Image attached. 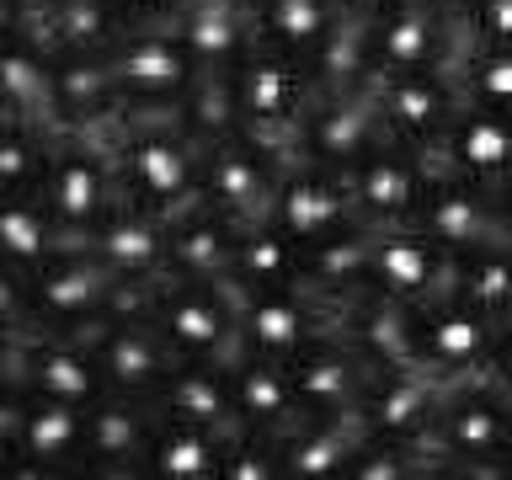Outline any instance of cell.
I'll return each instance as SVG.
<instances>
[{
	"label": "cell",
	"instance_id": "1",
	"mask_svg": "<svg viewBox=\"0 0 512 480\" xmlns=\"http://www.w3.org/2000/svg\"><path fill=\"white\" fill-rule=\"evenodd\" d=\"M416 454L438 459V470H480L512 454V384L486 374H470L448 390L432 438L416 443Z\"/></svg>",
	"mask_w": 512,
	"mask_h": 480
},
{
	"label": "cell",
	"instance_id": "2",
	"mask_svg": "<svg viewBox=\"0 0 512 480\" xmlns=\"http://www.w3.org/2000/svg\"><path fill=\"white\" fill-rule=\"evenodd\" d=\"M240 288L235 278L224 283H198V278H160L155 283V299H150V315L155 326L176 342L182 358H224L235 363L240 352Z\"/></svg>",
	"mask_w": 512,
	"mask_h": 480
},
{
	"label": "cell",
	"instance_id": "3",
	"mask_svg": "<svg viewBox=\"0 0 512 480\" xmlns=\"http://www.w3.org/2000/svg\"><path fill=\"white\" fill-rule=\"evenodd\" d=\"M107 70L123 91V107H182L192 80L203 75L192 48L182 43V32H176V22L128 27L107 48Z\"/></svg>",
	"mask_w": 512,
	"mask_h": 480
},
{
	"label": "cell",
	"instance_id": "4",
	"mask_svg": "<svg viewBox=\"0 0 512 480\" xmlns=\"http://www.w3.org/2000/svg\"><path fill=\"white\" fill-rule=\"evenodd\" d=\"M459 379L438 374L432 363H406V368H379L374 384H368L363 395V427L368 438H384V443H422L432 438V427H438V411L448 390H454Z\"/></svg>",
	"mask_w": 512,
	"mask_h": 480
},
{
	"label": "cell",
	"instance_id": "5",
	"mask_svg": "<svg viewBox=\"0 0 512 480\" xmlns=\"http://www.w3.org/2000/svg\"><path fill=\"white\" fill-rule=\"evenodd\" d=\"M283 160L267 150L262 139L251 134H230L219 144H208L203 155V198L230 214L240 224H256V219H272V203H278V187H283Z\"/></svg>",
	"mask_w": 512,
	"mask_h": 480
},
{
	"label": "cell",
	"instance_id": "6",
	"mask_svg": "<svg viewBox=\"0 0 512 480\" xmlns=\"http://www.w3.org/2000/svg\"><path fill=\"white\" fill-rule=\"evenodd\" d=\"M352 198L368 224H416L427 203V187L438 182V166L406 139H384L358 166H347Z\"/></svg>",
	"mask_w": 512,
	"mask_h": 480
},
{
	"label": "cell",
	"instance_id": "7",
	"mask_svg": "<svg viewBox=\"0 0 512 480\" xmlns=\"http://www.w3.org/2000/svg\"><path fill=\"white\" fill-rule=\"evenodd\" d=\"M272 224H283L299 246H315V240H326L336 230L363 224V208L352 198L347 171L320 166V160H294L283 171L278 203H272Z\"/></svg>",
	"mask_w": 512,
	"mask_h": 480
},
{
	"label": "cell",
	"instance_id": "8",
	"mask_svg": "<svg viewBox=\"0 0 512 480\" xmlns=\"http://www.w3.org/2000/svg\"><path fill=\"white\" fill-rule=\"evenodd\" d=\"M390 134L379 112V96H374V80L363 91H342V96H315L310 118H304V134H299V160H320V166H358L368 150H379Z\"/></svg>",
	"mask_w": 512,
	"mask_h": 480
},
{
	"label": "cell",
	"instance_id": "9",
	"mask_svg": "<svg viewBox=\"0 0 512 480\" xmlns=\"http://www.w3.org/2000/svg\"><path fill=\"white\" fill-rule=\"evenodd\" d=\"M240 347L262 352V358H294L315 342V336L336 331L331 310L320 304L304 283L294 288H256V294H240Z\"/></svg>",
	"mask_w": 512,
	"mask_h": 480
},
{
	"label": "cell",
	"instance_id": "10",
	"mask_svg": "<svg viewBox=\"0 0 512 480\" xmlns=\"http://www.w3.org/2000/svg\"><path fill=\"white\" fill-rule=\"evenodd\" d=\"M496 320L480 315L475 304H464L459 294H438L427 304H416V347L422 363H432L448 379H470L491 368L496 352Z\"/></svg>",
	"mask_w": 512,
	"mask_h": 480
},
{
	"label": "cell",
	"instance_id": "11",
	"mask_svg": "<svg viewBox=\"0 0 512 480\" xmlns=\"http://www.w3.org/2000/svg\"><path fill=\"white\" fill-rule=\"evenodd\" d=\"M368 283L395 299L427 304L438 294H454V256L432 240L422 224H374V262Z\"/></svg>",
	"mask_w": 512,
	"mask_h": 480
},
{
	"label": "cell",
	"instance_id": "12",
	"mask_svg": "<svg viewBox=\"0 0 512 480\" xmlns=\"http://www.w3.org/2000/svg\"><path fill=\"white\" fill-rule=\"evenodd\" d=\"M374 96L395 139L438 144L464 107V86L448 70H374Z\"/></svg>",
	"mask_w": 512,
	"mask_h": 480
},
{
	"label": "cell",
	"instance_id": "13",
	"mask_svg": "<svg viewBox=\"0 0 512 480\" xmlns=\"http://www.w3.org/2000/svg\"><path fill=\"white\" fill-rule=\"evenodd\" d=\"M288 374H294V390H299L310 416H352L363 406V395H368V384H374L379 368L368 363L342 331H326L304 352L288 358Z\"/></svg>",
	"mask_w": 512,
	"mask_h": 480
},
{
	"label": "cell",
	"instance_id": "14",
	"mask_svg": "<svg viewBox=\"0 0 512 480\" xmlns=\"http://www.w3.org/2000/svg\"><path fill=\"white\" fill-rule=\"evenodd\" d=\"M96 358H102L112 390L134 400H155L166 390V379L187 363L171 336L155 326V315H118L107 326V336L96 342Z\"/></svg>",
	"mask_w": 512,
	"mask_h": 480
},
{
	"label": "cell",
	"instance_id": "15",
	"mask_svg": "<svg viewBox=\"0 0 512 480\" xmlns=\"http://www.w3.org/2000/svg\"><path fill=\"white\" fill-rule=\"evenodd\" d=\"M416 224L438 240L448 256H464V251H480L491 240H512L507 224H502V208H496V192L486 182H470L459 171H443L438 182L427 187V203Z\"/></svg>",
	"mask_w": 512,
	"mask_h": 480
},
{
	"label": "cell",
	"instance_id": "16",
	"mask_svg": "<svg viewBox=\"0 0 512 480\" xmlns=\"http://www.w3.org/2000/svg\"><path fill=\"white\" fill-rule=\"evenodd\" d=\"M331 326L342 331L374 368L422 363V347H416V304L384 294V288H374V283L336 304Z\"/></svg>",
	"mask_w": 512,
	"mask_h": 480
},
{
	"label": "cell",
	"instance_id": "17",
	"mask_svg": "<svg viewBox=\"0 0 512 480\" xmlns=\"http://www.w3.org/2000/svg\"><path fill=\"white\" fill-rule=\"evenodd\" d=\"M86 432H91V406L59 395H27V422L22 438L6 454L16 475H54V470H80L86 464Z\"/></svg>",
	"mask_w": 512,
	"mask_h": 480
},
{
	"label": "cell",
	"instance_id": "18",
	"mask_svg": "<svg viewBox=\"0 0 512 480\" xmlns=\"http://www.w3.org/2000/svg\"><path fill=\"white\" fill-rule=\"evenodd\" d=\"M150 443H155V400H134V395L112 390L91 406L86 470L150 475Z\"/></svg>",
	"mask_w": 512,
	"mask_h": 480
},
{
	"label": "cell",
	"instance_id": "19",
	"mask_svg": "<svg viewBox=\"0 0 512 480\" xmlns=\"http://www.w3.org/2000/svg\"><path fill=\"white\" fill-rule=\"evenodd\" d=\"M240 230L246 224L219 214L214 203H192L171 219V256L166 272L171 278H198V283H224L235 278V256H240Z\"/></svg>",
	"mask_w": 512,
	"mask_h": 480
},
{
	"label": "cell",
	"instance_id": "20",
	"mask_svg": "<svg viewBox=\"0 0 512 480\" xmlns=\"http://www.w3.org/2000/svg\"><path fill=\"white\" fill-rule=\"evenodd\" d=\"M230 384H235V416H240V427H246V432L283 438V432H294L304 416H310L283 358L240 352V358L230 363Z\"/></svg>",
	"mask_w": 512,
	"mask_h": 480
},
{
	"label": "cell",
	"instance_id": "21",
	"mask_svg": "<svg viewBox=\"0 0 512 480\" xmlns=\"http://www.w3.org/2000/svg\"><path fill=\"white\" fill-rule=\"evenodd\" d=\"M91 251H102L123 278H166V256H171V219L144 208L134 198H123L112 214L96 224Z\"/></svg>",
	"mask_w": 512,
	"mask_h": 480
},
{
	"label": "cell",
	"instance_id": "22",
	"mask_svg": "<svg viewBox=\"0 0 512 480\" xmlns=\"http://www.w3.org/2000/svg\"><path fill=\"white\" fill-rule=\"evenodd\" d=\"M438 144H443V166L470 176V182L496 187L502 176H512V112L464 102Z\"/></svg>",
	"mask_w": 512,
	"mask_h": 480
},
{
	"label": "cell",
	"instance_id": "23",
	"mask_svg": "<svg viewBox=\"0 0 512 480\" xmlns=\"http://www.w3.org/2000/svg\"><path fill=\"white\" fill-rule=\"evenodd\" d=\"M27 390L75 400V406H96L102 395H112V384H107V368L96 358V347L70 342V336H32L27 331Z\"/></svg>",
	"mask_w": 512,
	"mask_h": 480
},
{
	"label": "cell",
	"instance_id": "24",
	"mask_svg": "<svg viewBox=\"0 0 512 480\" xmlns=\"http://www.w3.org/2000/svg\"><path fill=\"white\" fill-rule=\"evenodd\" d=\"M54 96L70 134L107 128L123 112V91L107 70V54H86V48H59L54 54Z\"/></svg>",
	"mask_w": 512,
	"mask_h": 480
},
{
	"label": "cell",
	"instance_id": "25",
	"mask_svg": "<svg viewBox=\"0 0 512 480\" xmlns=\"http://www.w3.org/2000/svg\"><path fill=\"white\" fill-rule=\"evenodd\" d=\"M368 443L363 416H304L294 432H283V475L288 480H336L347 475L352 454Z\"/></svg>",
	"mask_w": 512,
	"mask_h": 480
},
{
	"label": "cell",
	"instance_id": "26",
	"mask_svg": "<svg viewBox=\"0 0 512 480\" xmlns=\"http://www.w3.org/2000/svg\"><path fill=\"white\" fill-rule=\"evenodd\" d=\"M448 22L427 0H400L374 22V70H443Z\"/></svg>",
	"mask_w": 512,
	"mask_h": 480
},
{
	"label": "cell",
	"instance_id": "27",
	"mask_svg": "<svg viewBox=\"0 0 512 480\" xmlns=\"http://www.w3.org/2000/svg\"><path fill=\"white\" fill-rule=\"evenodd\" d=\"M230 432L187 422L155 406V443H150V475L155 480H219L224 454H230Z\"/></svg>",
	"mask_w": 512,
	"mask_h": 480
},
{
	"label": "cell",
	"instance_id": "28",
	"mask_svg": "<svg viewBox=\"0 0 512 480\" xmlns=\"http://www.w3.org/2000/svg\"><path fill=\"white\" fill-rule=\"evenodd\" d=\"M176 32L192 48L198 70H235L256 43V16L251 6H235V0H187L176 11Z\"/></svg>",
	"mask_w": 512,
	"mask_h": 480
},
{
	"label": "cell",
	"instance_id": "29",
	"mask_svg": "<svg viewBox=\"0 0 512 480\" xmlns=\"http://www.w3.org/2000/svg\"><path fill=\"white\" fill-rule=\"evenodd\" d=\"M160 411L187 416V422H208L219 432L240 438V416H235V384H230V363L224 358H187L176 374L166 379V390L155 395Z\"/></svg>",
	"mask_w": 512,
	"mask_h": 480
},
{
	"label": "cell",
	"instance_id": "30",
	"mask_svg": "<svg viewBox=\"0 0 512 480\" xmlns=\"http://www.w3.org/2000/svg\"><path fill=\"white\" fill-rule=\"evenodd\" d=\"M368 262H374V224H352L315 246H304V288L336 315V304L368 288Z\"/></svg>",
	"mask_w": 512,
	"mask_h": 480
},
{
	"label": "cell",
	"instance_id": "31",
	"mask_svg": "<svg viewBox=\"0 0 512 480\" xmlns=\"http://www.w3.org/2000/svg\"><path fill=\"white\" fill-rule=\"evenodd\" d=\"M70 246L75 240L54 219V208H48L43 192H6V203H0V251H6V267L32 272V267H43L48 256H59Z\"/></svg>",
	"mask_w": 512,
	"mask_h": 480
},
{
	"label": "cell",
	"instance_id": "32",
	"mask_svg": "<svg viewBox=\"0 0 512 480\" xmlns=\"http://www.w3.org/2000/svg\"><path fill=\"white\" fill-rule=\"evenodd\" d=\"M235 283L246 288V294L304 283V246L272 219L246 224V230H240V256H235Z\"/></svg>",
	"mask_w": 512,
	"mask_h": 480
},
{
	"label": "cell",
	"instance_id": "33",
	"mask_svg": "<svg viewBox=\"0 0 512 480\" xmlns=\"http://www.w3.org/2000/svg\"><path fill=\"white\" fill-rule=\"evenodd\" d=\"M251 16L262 43H278L288 54L310 59L331 38V27L347 16V6L342 0H251Z\"/></svg>",
	"mask_w": 512,
	"mask_h": 480
},
{
	"label": "cell",
	"instance_id": "34",
	"mask_svg": "<svg viewBox=\"0 0 512 480\" xmlns=\"http://www.w3.org/2000/svg\"><path fill=\"white\" fill-rule=\"evenodd\" d=\"M310 75L320 96H342V91H363L374 80V22L363 16H342L331 27V38L310 54Z\"/></svg>",
	"mask_w": 512,
	"mask_h": 480
},
{
	"label": "cell",
	"instance_id": "35",
	"mask_svg": "<svg viewBox=\"0 0 512 480\" xmlns=\"http://www.w3.org/2000/svg\"><path fill=\"white\" fill-rule=\"evenodd\" d=\"M0 80H6V112H22V118L54 128V134H70L59 118V96H54V54H43L27 38H11Z\"/></svg>",
	"mask_w": 512,
	"mask_h": 480
},
{
	"label": "cell",
	"instance_id": "36",
	"mask_svg": "<svg viewBox=\"0 0 512 480\" xmlns=\"http://www.w3.org/2000/svg\"><path fill=\"white\" fill-rule=\"evenodd\" d=\"M454 294L491 315L496 326L512 320V240H491L480 251L454 256Z\"/></svg>",
	"mask_w": 512,
	"mask_h": 480
},
{
	"label": "cell",
	"instance_id": "37",
	"mask_svg": "<svg viewBox=\"0 0 512 480\" xmlns=\"http://www.w3.org/2000/svg\"><path fill=\"white\" fill-rule=\"evenodd\" d=\"M64 134L22 118V112H6V139H0V192H38L48 176V160H54V144Z\"/></svg>",
	"mask_w": 512,
	"mask_h": 480
},
{
	"label": "cell",
	"instance_id": "38",
	"mask_svg": "<svg viewBox=\"0 0 512 480\" xmlns=\"http://www.w3.org/2000/svg\"><path fill=\"white\" fill-rule=\"evenodd\" d=\"M182 123L198 134L203 144H219L230 134H246L240 118V91H235V70H203L192 80V91L182 96Z\"/></svg>",
	"mask_w": 512,
	"mask_h": 480
},
{
	"label": "cell",
	"instance_id": "39",
	"mask_svg": "<svg viewBox=\"0 0 512 480\" xmlns=\"http://www.w3.org/2000/svg\"><path fill=\"white\" fill-rule=\"evenodd\" d=\"M54 32L59 48H86V54H107L128 32L118 0H54Z\"/></svg>",
	"mask_w": 512,
	"mask_h": 480
},
{
	"label": "cell",
	"instance_id": "40",
	"mask_svg": "<svg viewBox=\"0 0 512 480\" xmlns=\"http://www.w3.org/2000/svg\"><path fill=\"white\" fill-rule=\"evenodd\" d=\"M459 86H464V102L512 112V43H480L475 59L459 70Z\"/></svg>",
	"mask_w": 512,
	"mask_h": 480
},
{
	"label": "cell",
	"instance_id": "41",
	"mask_svg": "<svg viewBox=\"0 0 512 480\" xmlns=\"http://www.w3.org/2000/svg\"><path fill=\"white\" fill-rule=\"evenodd\" d=\"M470 16L480 43H512V0H475Z\"/></svg>",
	"mask_w": 512,
	"mask_h": 480
},
{
	"label": "cell",
	"instance_id": "42",
	"mask_svg": "<svg viewBox=\"0 0 512 480\" xmlns=\"http://www.w3.org/2000/svg\"><path fill=\"white\" fill-rule=\"evenodd\" d=\"M187 0H118L123 22L128 27H155V22H176V11H182Z\"/></svg>",
	"mask_w": 512,
	"mask_h": 480
},
{
	"label": "cell",
	"instance_id": "43",
	"mask_svg": "<svg viewBox=\"0 0 512 480\" xmlns=\"http://www.w3.org/2000/svg\"><path fill=\"white\" fill-rule=\"evenodd\" d=\"M491 374L512 384V320L496 331V352H491Z\"/></svg>",
	"mask_w": 512,
	"mask_h": 480
},
{
	"label": "cell",
	"instance_id": "44",
	"mask_svg": "<svg viewBox=\"0 0 512 480\" xmlns=\"http://www.w3.org/2000/svg\"><path fill=\"white\" fill-rule=\"evenodd\" d=\"M342 6L352 11V16H363V22H379L390 6H400V0H342Z\"/></svg>",
	"mask_w": 512,
	"mask_h": 480
},
{
	"label": "cell",
	"instance_id": "45",
	"mask_svg": "<svg viewBox=\"0 0 512 480\" xmlns=\"http://www.w3.org/2000/svg\"><path fill=\"white\" fill-rule=\"evenodd\" d=\"M432 11L443 16V22H459V16H470L475 11V0H427Z\"/></svg>",
	"mask_w": 512,
	"mask_h": 480
},
{
	"label": "cell",
	"instance_id": "46",
	"mask_svg": "<svg viewBox=\"0 0 512 480\" xmlns=\"http://www.w3.org/2000/svg\"><path fill=\"white\" fill-rule=\"evenodd\" d=\"M491 192H496V208H502V224H507V235H512V176H502Z\"/></svg>",
	"mask_w": 512,
	"mask_h": 480
},
{
	"label": "cell",
	"instance_id": "47",
	"mask_svg": "<svg viewBox=\"0 0 512 480\" xmlns=\"http://www.w3.org/2000/svg\"><path fill=\"white\" fill-rule=\"evenodd\" d=\"M235 6H251V0H235Z\"/></svg>",
	"mask_w": 512,
	"mask_h": 480
}]
</instances>
